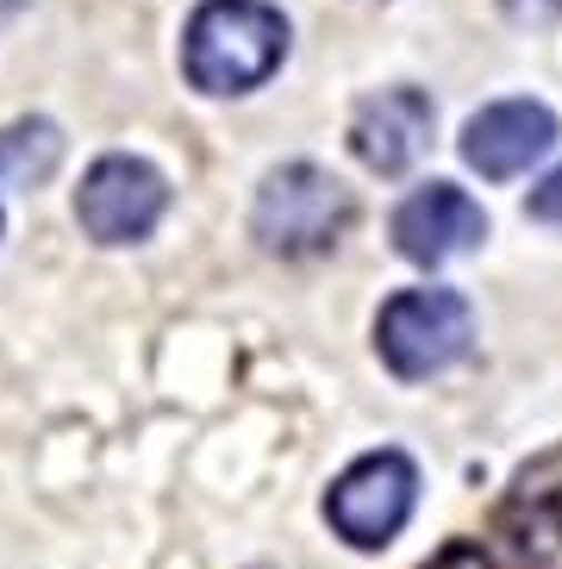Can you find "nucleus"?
Listing matches in <instances>:
<instances>
[{
  "mask_svg": "<svg viewBox=\"0 0 562 569\" xmlns=\"http://www.w3.org/2000/svg\"><path fill=\"white\" fill-rule=\"evenodd\" d=\"M431 126H438L431 94H419V88H381L350 119V151L375 176H407L431 151Z\"/></svg>",
  "mask_w": 562,
  "mask_h": 569,
  "instance_id": "1a4fd4ad",
  "label": "nucleus"
},
{
  "mask_svg": "<svg viewBox=\"0 0 562 569\" xmlns=\"http://www.w3.org/2000/svg\"><path fill=\"white\" fill-rule=\"evenodd\" d=\"M388 232H394V251L407 257V263L444 269V263L469 257L481 238H488V213H481L456 182H425L394 207Z\"/></svg>",
  "mask_w": 562,
  "mask_h": 569,
  "instance_id": "423d86ee",
  "label": "nucleus"
},
{
  "mask_svg": "<svg viewBox=\"0 0 562 569\" xmlns=\"http://www.w3.org/2000/svg\"><path fill=\"white\" fill-rule=\"evenodd\" d=\"M63 163V132L50 126V119H13V126H0V188H38L57 176Z\"/></svg>",
  "mask_w": 562,
  "mask_h": 569,
  "instance_id": "9d476101",
  "label": "nucleus"
},
{
  "mask_svg": "<svg viewBox=\"0 0 562 569\" xmlns=\"http://www.w3.org/2000/svg\"><path fill=\"white\" fill-rule=\"evenodd\" d=\"M525 213H531V219H544V226H556V232H562V169H550L544 182L531 188Z\"/></svg>",
  "mask_w": 562,
  "mask_h": 569,
  "instance_id": "9b49d317",
  "label": "nucleus"
},
{
  "mask_svg": "<svg viewBox=\"0 0 562 569\" xmlns=\"http://www.w3.org/2000/svg\"><path fill=\"white\" fill-rule=\"evenodd\" d=\"M494 538L519 569H562V451L531 457L494 513Z\"/></svg>",
  "mask_w": 562,
  "mask_h": 569,
  "instance_id": "0eeeda50",
  "label": "nucleus"
},
{
  "mask_svg": "<svg viewBox=\"0 0 562 569\" xmlns=\"http://www.w3.org/2000/svg\"><path fill=\"white\" fill-rule=\"evenodd\" d=\"M288 57V19L269 0H200L182 38V69L200 94H250Z\"/></svg>",
  "mask_w": 562,
  "mask_h": 569,
  "instance_id": "f257e3e1",
  "label": "nucleus"
},
{
  "mask_svg": "<svg viewBox=\"0 0 562 569\" xmlns=\"http://www.w3.org/2000/svg\"><path fill=\"white\" fill-rule=\"evenodd\" d=\"M19 7H26V0H0V19H13Z\"/></svg>",
  "mask_w": 562,
  "mask_h": 569,
  "instance_id": "4468645a",
  "label": "nucleus"
},
{
  "mask_svg": "<svg viewBox=\"0 0 562 569\" xmlns=\"http://www.w3.org/2000/svg\"><path fill=\"white\" fill-rule=\"evenodd\" d=\"M357 201L350 188L319 163H281L263 176L257 207H250V232L269 257H325L350 232Z\"/></svg>",
  "mask_w": 562,
  "mask_h": 569,
  "instance_id": "f03ea898",
  "label": "nucleus"
},
{
  "mask_svg": "<svg viewBox=\"0 0 562 569\" xmlns=\"http://www.w3.org/2000/svg\"><path fill=\"white\" fill-rule=\"evenodd\" d=\"M513 26H562V0H500Z\"/></svg>",
  "mask_w": 562,
  "mask_h": 569,
  "instance_id": "ddd939ff",
  "label": "nucleus"
},
{
  "mask_svg": "<svg viewBox=\"0 0 562 569\" xmlns=\"http://www.w3.org/2000/svg\"><path fill=\"white\" fill-rule=\"evenodd\" d=\"M419 569H494V557L481 551V545H469V538H456V545H444V551Z\"/></svg>",
  "mask_w": 562,
  "mask_h": 569,
  "instance_id": "f8f14e48",
  "label": "nucleus"
},
{
  "mask_svg": "<svg viewBox=\"0 0 562 569\" xmlns=\"http://www.w3.org/2000/svg\"><path fill=\"white\" fill-rule=\"evenodd\" d=\"M375 351L400 382H431L475 351V313L456 288H400L375 319Z\"/></svg>",
  "mask_w": 562,
  "mask_h": 569,
  "instance_id": "7ed1b4c3",
  "label": "nucleus"
},
{
  "mask_svg": "<svg viewBox=\"0 0 562 569\" xmlns=\"http://www.w3.org/2000/svg\"><path fill=\"white\" fill-rule=\"evenodd\" d=\"M169 213V182L144 157H100L76 188V219L94 244H144Z\"/></svg>",
  "mask_w": 562,
  "mask_h": 569,
  "instance_id": "39448f33",
  "label": "nucleus"
},
{
  "mask_svg": "<svg viewBox=\"0 0 562 569\" xmlns=\"http://www.w3.org/2000/svg\"><path fill=\"white\" fill-rule=\"evenodd\" d=\"M556 144V113L544 101H494L469 113L463 126V163L488 182H513Z\"/></svg>",
  "mask_w": 562,
  "mask_h": 569,
  "instance_id": "6e6552de",
  "label": "nucleus"
},
{
  "mask_svg": "<svg viewBox=\"0 0 562 569\" xmlns=\"http://www.w3.org/2000/svg\"><path fill=\"white\" fill-rule=\"evenodd\" d=\"M413 501H419V469L407 451H369L331 482L325 495V519L331 532L357 545V551H381L388 538L413 519Z\"/></svg>",
  "mask_w": 562,
  "mask_h": 569,
  "instance_id": "20e7f679",
  "label": "nucleus"
}]
</instances>
